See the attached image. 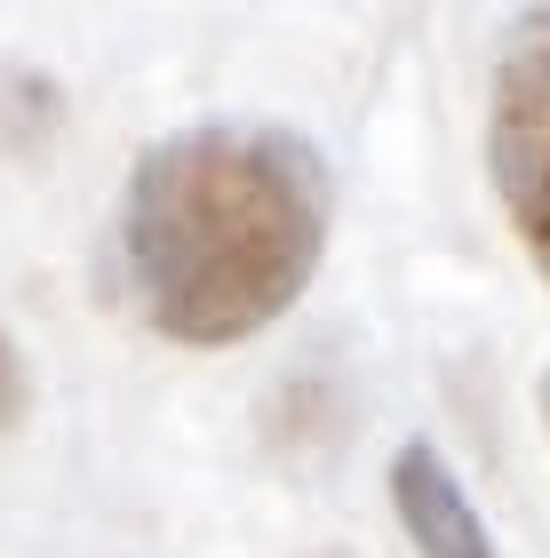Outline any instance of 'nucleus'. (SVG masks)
<instances>
[{"label":"nucleus","instance_id":"obj_1","mask_svg":"<svg viewBox=\"0 0 550 558\" xmlns=\"http://www.w3.org/2000/svg\"><path fill=\"white\" fill-rule=\"evenodd\" d=\"M335 168L280 120H192L129 160L112 216L129 312L176 351H232L311 295Z\"/></svg>","mask_w":550,"mask_h":558},{"label":"nucleus","instance_id":"obj_2","mask_svg":"<svg viewBox=\"0 0 550 558\" xmlns=\"http://www.w3.org/2000/svg\"><path fill=\"white\" fill-rule=\"evenodd\" d=\"M487 175L518 256L550 288V9H518L494 40L487 81Z\"/></svg>","mask_w":550,"mask_h":558},{"label":"nucleus","instance_id":"obj_3","mask_svg":"<svg viewBox=\"0 0 550 558\" xmlns=\"http://www.w3.org/2000/svg\"><path fill=\"white\" fill-rule=\"evenodd\" d=\"M383 495H391V519L399 535H407L415 558H503L479 519V502H470L463 471L447 463L431 439H399L391 463H383Z\"/></svg>","mask_w":550,"mask_h":558},{"label":"nucleus","instance_id":"obj_4","mask_svg":"<svg viewBox=\"0 0 550 558\" xmlns=\"http://www.w3.org/2000/svg\"><path fill=\"white\" fill-rule=\"evenodd\" d=\"M24 408H33V367H24V351L0 336V430H16Z\"/></svg>","mask_w":550,"mask_h":558},{"label":"nucleus","instance_id":"obj_5","mask_svg":"<svg viewBox=\"0 0 550 558\" xmlns=\"http://www.w3.org/2000/svg\"><path fill=\"white\" fill-rule=\"evenodd\" d=\"M535 423H542V439H550V367H542V384H535Z\"/></svg>","mask_w":550,"mask_h":558}]
</instances>
